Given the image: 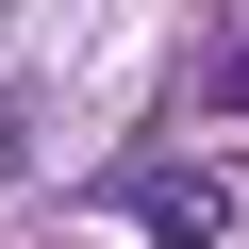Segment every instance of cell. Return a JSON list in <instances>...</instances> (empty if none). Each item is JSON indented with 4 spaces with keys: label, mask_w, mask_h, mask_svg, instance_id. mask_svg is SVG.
<instances>
[{
    "label": "cell",
    "mask_w": 249,
    "mask_h": 249,
    "mask_svg": "<svg viewBox=\"0 0 249 249\" xmlns=\"http://www.w3.org/2000/svg\"><path fill=\"white\" fill-rule=\"evenodd\" d=\"M232 83H249V17H232Z\"/></svg>",
    "instance_id": "7a4b0ae2"
},
{
    "label": "cell",
    "mask_w": 249,
    "mask_h": 249,
    "mask_svg": "<svg viewBox=\"0 0 249 249\" xmlns=\"http://www.w3.org/2000/svg\"><path fill=\"white\" fill-rule=\"evenodd\" d=\"M133 216H150V249H216V183H199V166H150Z\"/></svg>",
    "instance_id": "6da1fadb"
}]
</instances>
